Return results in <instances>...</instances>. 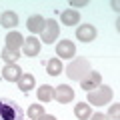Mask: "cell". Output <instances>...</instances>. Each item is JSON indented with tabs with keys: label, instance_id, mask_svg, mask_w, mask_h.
<instances>
[{
	"label": "cell",
	"instance_id": "7a4b0ae2",
	"mask_svg": "<svg viewBox=\"0 0 120 120\" xmlns=\"http://www.w3.org/2000/svg\"><path fill=\"white\" fill-rule=\"evenodd\" d=\"M90 72V62L86 58H74L68 66H66V76L70 80H78L80 82L86 74Z\"/></svg>",
	"mask_w": 120,
	"mask_h": 120
},
{
	"label": "cell",
	"instance_id": "3957f363",
	"mask_svg": "<svg viewBox=\"0 0 120 120\" xmlns=\"http://www.w3.org/2000/svg\"><path fill=\"white\" fill-rule=\"evenodd\" d=\"M112 96H114V92H112V88H110V86L100 84L96 90H90V92H88V104L104 106V104H108V102L112 100Z\"/></svg>",
	"mask_w": 120,
	"mask_h": 120
},
{
	"label": "cell",
	"instance_id": "d6986e66",
	"mask_svg": "<svg viewBox=\"0 0 120 120\" xmlns=\"http://www.w3.org/2000/svg\"><path fill=\"white\" fill-rule=\"evenodd\" d=\"M20 58V52L18 50H10V48H2V60L6 64H16V60Z\"/></svg>",
	"mask_w": 120,
	"mask_h": 120
},
{
	"label": "cell",
	"instance_id": "30bf717a",
	"mask_svg": "<svg viewBox=\"0 0 120 120\" xmlns=\"http://www.w3.org/2000/svg\"><path fill=\"white\" fill-rule=\"evenodd\" d=\"M20 76H22V70L18 68V64H6L2 68V78L8 82H18Z\"/></svg>",
	"mask_w": 120,
	"mask_h": 120
},
{
	"label": "cell",
	"instance_id": "5b68a950",
	"mask_svg": "<svg viewBox=\"0 0 120 120\" xmlns=\"http://www.w3.org/2000/svg\"><path fill=\"white\" fill-rule=\"evenodd\" d=\"M54 100L58 104H68L74 100V88L68 84H58L54 88Z\"/></svg>",
	"mask_w": 120,
	"mask_h": 120
},
{
	"label": "cell",
	"instance_id": "44dd1931",
	"mask_svg": "<svg viewBox=\"0 0 120 120\" xmlns=\"http://www.w3.org/2000/svg\"><path fill=\"white\" fill-rule=\"evenodd\" d=\"M106 116H108V118H112V120H118L120 118V104H112Z\"/></svg>",
	"mask_w": 120,
	"mask_h": 120
},
{
	"label": "cell",
	"instance_id": "4fadbf2b",
	"mask_svg": "<svg viewBox=\"0 0 120 120\" xmlns=\"http://www.w3.org/2000/svg\"><path fill=\"white\" fill-rule=\"evenodd\" d=\"M24 44V38H22L20 32H8L6 34V48H10V50H18V48Z\"/></svg>",
	"mask_w": 120,
	"mask_h": 120
},
{
	"label": "cell",
	"instance_id": "8fae6325",
	"mask_svg": "<svg viewBox=\"0 0 120 120\" xmlns=\"http://www.w3.org/2000/svg\"><path fill=\"white\" fill-rule=\"evenodd\" d=\"M26 28L30 30V34H36V32H42L44 28V18L40 14H34V16H30L26 20Z\"/></svg>",
	"mask_w": 120,
	"mask_h": 120
},
{
	"label": "cell",
	"instance_id": "9c48e42d",
	"mask_svg": "<svg viewBox=\"0 0 120 120\" xmlns=\"http://www.w3.org/2000/svg\"><path fill=\"white\" fill-rule=\"evenodd\" d=\"M22 52L24 56H38L40 52V40L34 38V36H30V38H24V44H22Z\"/></svg>",
	"mask_w": 120,
	"mask_h": 120
},
{
	"label": "cell",
	"instance_id": "277c9868",
	"mask_svg": "<svg viewBox=\"0 0 120 120\" xmlns=\"http://www.w3.org/2000/svg\"><path fill=\"white\" fill-rule=\"evenodd\" d=\"M58 34H60V26H58V22H56L54 18H48V20H44V28H42V32H40V42L52 44L56 38H58Z\"/></svg>",
	"mask_w": 120,
	"mask_h": 120
},
{
	"label": "cell",
	"instance_id": "7402d4cb",
	"mask_svg": "<svg viewBox=\"0 0 120 120\" xmlns=\"http://www.w3.org/2000/svg\"><path fill=\"white\" fill-rule=\"evenodd\" d=\"M90 120H108L106 114H100V112H96V114H90Z\"/></svg>",
	"mask_w": 120,
	"mask_h": 120
},
{
	"label": "cell",
	"instance_id": "e0dca14e",
	"mask_svg": "<svg viewBox=\"0 0 120 120\" xmlns=\"http://www.w3.org/2000/svg\"><path fill=\"white\" fill-rule=\"evenodd\" d=\"M46 70H48V74H50V76H58V74L64 70L62 60H60V58H50V60L46 62Z\"/></svg>",
	"mask_w": 120,
	"mask_h": 120
},
{
	"label": "cell",
	"instance_id": "8992f818",
	"mask_svg": "<svg viewBox=\"0 0 120 120\" xmlns=\"http://www.w3.org/2000/svg\"><path fill=\"white\" fill-rule=\"evenodd\" d=\"M56 54H58V58H72V56H76V46L72 40L64 38L56 44Z\"/></svg>",
	"mask_w": 120,
	"mask_h": 120
},
{
	"label": "cell",
	"instance_id": "ac0fdd59",
	"mask_svg": "<svg viewBox=\"0 0 120 120\" xmlns=\"http://www.w3.org/2000/svg\"><path fill=\"white\" fill-rule=\"evenodd\" d=\"M74 114H76V118H80V120H88L90 114H92V110H90V104H84V102L74 104Z\"/></svg>",
	"mask_w": 120,
	"mask_h": 120
},
{
	"label": "cell",
	"instance_id": "7c38bea8",
	"mask_svg": "<svg viewBox=\"0 0 120 120\" xmlns=\"http://www.w3.org/2000/svg\"><path fill=\"white\" fill-rule=\"evenodd\" d=\"M34 86H36V78L30 72H24L20 78H18V88H20L22 92H30Z\"/></svg>",
	"mask_w": 120,
	"mask_h": 120
},
{
	"label": "cell",
	"instance_id": "cb8c5ba5",
	"mask_svg": "<svg viewBox=\"0 0 120 120\" xmlns=\"http://www.w3.org/2000/svg\"><path fill=\"white\" fill-rule=\"evenodd\" d=\"M38 120H56V116H52V114H44V116H40Z\"/></svg>",
	"mask_w": 120,
	"mask_h": 120
},
{
	"label": "cell",
	"instance_id": "52a82bcc",
	"mask_svg": "<svg viewBox=\"0 0 120 120\" xmlns=\"http://www.w3.org/2000/svg\"><path fill=\"white\" fill-rule=\"evenodd\" d=\"M100 84H102V76H100V72H92V70L80 80V86L84 90H88V92H90V90H94V88H98Z\"/></svg>",
	"mask_w": 120,
	"mask_h": 120
},
{
	"label": "cell",
	"instance_id": "603a6c76",
	"mask_svg": "<svg viewBox=\"0 0 120 120\" xmlns=\"http://www.w3.org/2000/svg\"><path fill=\"white\" fill-rule=\"evenodd\" d=\"M70 4H72V6H86L88 2H86V0H82V2H78V0H72Z\"/></svg>",
	"mask_w": 120,
	"mask_h": 120
},
{
	"label": "cell",
	"instance_id": "9a60e30c",
	"mask_svg": "<svg viewBox=\"0 0 120 120\" xmlns=\"http://www.w3.org/2000/svg\"><path fill=\"white\" fill-rule=\"evenodd\" d=\"M0 24L4 26V28H14V26L18 24V16L16 12H12V10H6V12L0 14Z\"/></svg>",
	"mask_w": 120,
	"mask_h": 120
},
{
	"label": "cell",
	"instance_id": "2e32d148",
	"mask_svg": "<svg viewBox=\"0 0 120 120\" xmlns=\"http://www.w3.org/2000/svg\"><path fill=\"white\" fill-rule=\"evenodd\" d=\"M60 18H62V22H64L66 26H74V24H78V22H80V14H78V10H74V8L64 10Z\"/></svg>",
	"mask_w": 120,
	"mask_h": 120
},
{
	"label": "cell",
	"instance_id": "6da1fadb",
	"mask_svg": "<svg viewBox=\"0 0 120 120\" xmlns=\"http://www.w3.org/2000/svg\"><path fill=\"white\" fill-rule=\"evenodd\" d=\"M0 120H24V110L10 98H0Z\"/></svg>",
	"mask_w": 120,
	"mask_h": 120
},
{
	"label": "cell",
	"instance_id": "5bb4252c",
	"mask_svg": "<svg viewBox=\"0 0 120 120\" xmlns=\"http://www.w3.org/2000/svg\"><path fill=\"white\" fill-rule=\"evenodd\" d=\"M36 96H38L40 102H50V100H54V88L50 84H42L36 90Z\"/></svg>",
	"mask_w": 120,
	"mask_h": 120
},
{
	"label": "cell",
	"instance_id": "ba28073f",
	"mask_svg": "<svg viewBox=\"0 0 120 120\" xmlns=\"http://www.w3.org/2000/svg\"><path fill=\"white\" fill-rule=\"evenodd\" d=\"M76 38L80 42H92L96 38V28L92 24H80L76 30Z\"/></svg>",
	"mask_w": 120,
	"mask_h": 120
},
{
	"label": "cell",
	"instance_id": "ffe728a7",
	"mask_svg": "<svg viewBox=\"0 0 120 120\" xmlns=\"http://www.w3.org/2000/svg\"><path fill=\"white\" fill-rule=\"evenodd\" d=\"M46 112H44V106L42 104H30L28 106V118L30 120H38L40 116H44Z\"/></svg>",
	"mask_w": 120,
	"mask_h": 120
}]
</instances>
